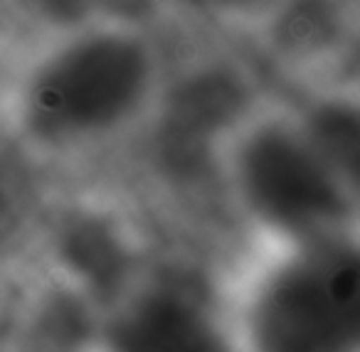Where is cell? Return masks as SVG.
Here are the masks:
<instances>
[{"instance_id":"6da1fadb","label":"cell","mask_w":360,"mask_h":352,"mask_svg":"<svg viewBox=\"0 0 360 352\" xmlns=\"http://www.w3.org/2000/svg\"><path fill=\"white\" fill-rule=\"evenodd\" d=\"M160 91V60L141 32L91 35L62 50L37 77L32 129L45 138L116 131L143 121Z\"/></svg>"},{"instance_id":"7a4b0ae2","label":"cell","mask_w":360,"mask_h":352,"mask_svg":"<svg viewBox=\"0 0 360 352\" xmlns=\"http://www.w3.org/2000/svg\"><path fill=\"white\" fill-rule=\"evenodd\" d=\"M47 8H52L55 13H62V11H67V8H72V3L75 0H42Z\"/></svg>"}]
</instances>
